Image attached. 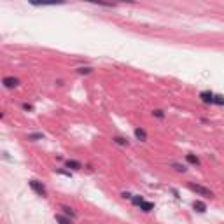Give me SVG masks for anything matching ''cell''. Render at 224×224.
<instances>
[{
	"label": "cell",
	"mask_w": 224,
	"mask_h": 224,
	"mask_svg": "<svg viewBox=\"0 0 224 224\" xmlns=\"http://www.w3.org/2000/svg\"><path fill=\"white\" fill-rule=\"evenodd\" d=\"M189 189L191 191H195L196 195H200V196H205V198H212L214 196V193L210 189H207V187H203V186H200V184H195V182H189Z\"/></svg>",
	"instance_id": "6da1fadb"
},
{
	"label": "cell",
	"mask_w": 224,
	"mask_h": 224,
	"mask_svg": "<svg viewBox=\"0 0 224 224\" xmlns=\"http://www.w3.org/2000/svg\"><path fill=\"white\" fill-rule=\"evenodd\" d=\"M28 184H30V187H32V189H34L39 196H42V198H44V196L47 195V191H46V186L42 184V182H39V180L32 179V180L28 182Z\"/></svg>",
	"instance_id": "7a4b0ae2"
},
{
	"label": "cell",
	"mask_w": 224,
	"mask_h": 224,
	"mask_svg": "<svg viewBox=\"0 0 224 224\" xmlns=\"http://www.w3.org/2000/svg\"><path fill=\"white\" fill-rule=\"evenodd\" d=\"M2 83H4V86H5V88L12 89V88H16V86L20 84V81H18L16 77H4V81H2Z\"/></svg>",
	"instance_id": "3957f363"
},
{
	"label": "cell",
	"mask_w": 224,
	"mask_h": 224,
	"mask_svg": "<svg viewBox=\"0 0 224 224\" xmlns=\"http://www.w3.org/2000/svg\"><path fill=\"white\" fill-rule=\"evenodd\" d=\"M200 98H201V102L203 103H214V93L212 91H201Z\"/></svg>",
	"instance_id": "277c9868"
},
{
	"label": "cell",
	"mask_w": 224,
	"mask_h": 224,
	"mask_svg": "<svg viewBox=\"0 0 224 224\" xmlns=\"http://www.w3.org/2000/svg\"><path fill=\"white\" fill-rule=\"evenodd\" d=\"M65 166H67V168H72V170H81V168H83V165L75 159H67L65 161Z\"/></svg>",
	"instance_id": "5b68a950"
},
{
	"label": "cell",
	"mask_w": 224,
	"mask_h": 224,
	"mask_svg": "<svg viewBox=\"0 0 224 224\" xmlns=\"http://www.w3.org/2000/svg\"><path fill=\"white\" fill-rule=\"evenodd\" d=\"M135 137L140 142H146L147 140V133H146V130H142V128H135Z\"/></svg>",
	"instance_id": "8992f818"
},
{
	"label": "cell",
	"mask_w": 224,
	"mask_h": 224,
	"mask_svg": "<svg viewBox=\"0 0 224 224\" xmlns=\"http://www.w3.org/2000/svg\"><path fill=\"white\" fill-rule=\"evenodd\" d=\"M193 207H195V210H196V212H200V214L207 212V205H205L203 201H195V203H193Z\"/></svg>",
	"instance_id": "52a82bcc"
},
{
	"label": "cell",
	"mask_w": 224,
	"mask_h": 224,
	"mask_svg": "<svg viewBox=\"0 0 224 224\" xmlns=\"http://www.w3.org/2000/svg\"><path fill=\"white\" fill-rule=\"evenodd\" d=\"M140 208L144 210V212H151V210L154 208V203H151V201H142Z\"/></svg>",
	"instance_id": "ba28073f"
},
{
	"label": "cell",
	"mask_w": 224,
	"mask_h": 224,
	"mask_svg": "<svg viewBox=\"0 0 224 224\" xmlns=\"http://www.w3.org/2000/svg\"><path fill=\"white\" fill-rule=\"evenodd\" d=\"M61 210H63V214H65V215L72 217V219H75V217H77V214H75V212H74V210L70 208V207H61Z\"/></svg>",
	"instance_id": "9c48e42d"
},
{
	"label": "cell",
	"mask_w": 224,
	"mask_h": 224,
	"mask_svg": "<svg viewBox=\"0 0 224 224\" xmlns=\"http://www.w3.org/2000/svg\"><path fill=\"white\" fill-rule=\"evenodd\" d=\"M54 219L60 224H72V221L68 219V217H63V215H54Z\"/></svg>",
	"instance_id": "30bf717a"
},
{
	"label": "cell",
	"mask_w": 224,
	"mask_h": 224,
	"mask_svg": "<svg viewBox=\"0 0 224 224\" xmlns=\"http://www.w3.org/2000/svg\"><path fill=\"white\" fill-rule=\"evenodd\" d=\"M186 159L189 161L191 165H196V166L200 165V159H198L196 156H193V154H186Z\"/></svg>",
	"instance_id": "8fae6325"
},
{
	"label": "cell",
	"mask_w": 224,
	"mask_h": 224,
	"mask_svg": "<svg viewBox=\"0 0 224 224\" xmlns=\"http://www.w3.org/2000/svg\"><path fill=\"white\" fill-rule=\"evenodd\" d=\"M42 138H44L42 133H30L28 135V140H42Z\"/></svg>",
	"instance_id": "7c38bea8"
},
{
	"label": "cell",
	"mask_w": 224,
	"mask_h": 224,
	"mask_svg": "<svg viewBox=\"0 0 224 224\" xmlns=\"http://www.w3.org/2000/svg\"><path fill=\"white\" fill-rule=\"evenodd\" d=\"M214 103L215 105H224V96L222 95H214Z\"/></svg>",
	"instance_id": "4fadbf2b"
},
{
	"label": "cell",
	"mask_w": 224,
	"mask_h": 224,
	"mask_svg": "<svg viewBox=\"0 0 224 224\" xmlns=\"http://www.w3.org/2000/svg\"><path fill=\"white\" fill-rule=\"evenodd\" d=\"M114 142H116V144H119V146H128V144H130V142H128L126 138H123V137H116V138H114Z\"/></svg>",
	"instance_id": "5bb4252c"
},
{
	"label": "cell",
	"mask_w": 224,
	"mask_h": 224,
	"mask_svg": "<svg viewBox=\"0 0 224 224\" xmlns=\"http://www.w3.org/2000/svg\"><path fill=\"white\" fill-rule=\"evenodd\" d=\"M132 201H133L135 205H138V207H140V205H142V201H144V198L137 195V196H132Z\"/></svg>",
	"instance_id": "9a60e30c"
},
{
	"label": "cell",
	"mask_w": 224,
	"mask_h": 224,
	"mask_svg": "<svg viewBox=\"0 0 224 224\" xmlns=\"http://www.w3.org/2000/svg\"><path fill=\"white\" fill-rule=\"evenodd\" d=\"M91 70H93L91 67H81V68H77L79 74H91Z\"/></svg>",
	"instance_id": "2e32d148"
},
{
	"label": "cell",
	"mask_w": 224,
	"mask_h": 224,
	"mask_svg": "<svg viewBox=\"0 0 224 224\" xmlns=\"http://www.w3.org/2000/svg\"><path fill=\"white\" fill-rule=\"evenodd\" d=\"M172 166H173V168H175L177 172H186V170H187V168H186L184 165H180V163H173Z\"/></svg>",
	"instance_id": "e0dca14e"
},
{
	"label": "cell",
	"mask_w": 224,
	"mask_h": 224,
	"mask_svg": "<svg viewBox=\"0 0 224 224\" xmlns=\"http://www.w3.org/2000/svg\"><path fill=\"white\" fill-rule=\"evenodd\" d=\"M152 116H156L158 119H163V117H165V114H163V110H154V112H152Z\"/></svg>",
	"instance_id": "ac0fdd59"
},
{
	"label": "cell",
	"mask_w": 224,
	"mask_h": 224,
	"mask_svg": "<svg viewBox=\"0 0 224 224\" xmlns=\"http://www.w3.org/2000/svg\"><path fill=\"white\" fill-rule=\"evenodd\" d=\"M56 173H60V175H65V177H72V173H70V172H65V170H56Z\"/></svg>",
	"instance_id": "d6986e66"
},
{
	"label": "cell",
	"mask_w": 224,
	"mask_h": 224,
	"mask_svg": "<svg viewBox=\"0 0 224 224\" xmlns=\"http://www.w3.org/2000/svg\"><path fill=\"white\" fill-rule=\"evenodd\" d=\"M23 109L25 110H34V107H32L30 103H23Z\"/></svg>",
	"instance_id": "ffe728a7"
},
{
	"label": "cell",
	"mask_w": 224,
	"mask_h": 224,
	"mask_svg": "<svg viewBox=\"0 0 224 224\" xmlns=\"http://www.w3.org/2000/svg\"><path fill=\"white\" fill-rule=\"evenodd\" d=\"M123 198H128V200H132V195H130V193H123Z\"/></svg>",
	"instance_id": "44dd1931"
}]
</instances>
